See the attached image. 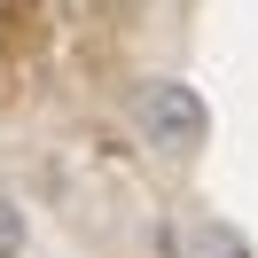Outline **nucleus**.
<instances>
[{"label": "nucleus", "mask_w": 258, "mask_h": 258, "mask_svg": "<svg viewBox=\"0 0 258 258\" xmlns=\"http://www.w3.org/2000/svg\"><path fill=\"white\" fill-rule=\"evenodd\" d=\"M172 258H250V242L227 219H188V227H172Z\"/></svg>", "instance_id": "obj_2"}, {"label": "nucleus", "mask_w": 258, "mask_h": 258, "mask_svg": "<svg viewBox=\"0 0 258 258\" xmlns=\"http://www.w3.org/2000/svg\"><path fill=\"white\" fill-rule=\"evenodd\" d=\"M133 125L149 133V149H164V157H196V149L211 141V110L196 86L180 79H149L141 94H133Z\"/></svg>", "instance_id": "obj_1"}, {"label": "nucleus", "mask_w": 258, "mask_h": 258, "mask_svg": "<svg viewBox=\"0 0 258 258\" xmlns=\"http://www.w3.org/2000/svg\"><path fill=\"white\" fill-rule=\"evenodd\" d=\"M0 258H24V211L0 196Z\"/></svg>", "instance_id": "obj_3"}]
</instances>
